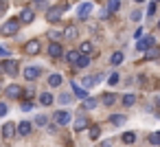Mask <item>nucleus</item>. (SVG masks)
I'll list each match as a JSON object with an SVG mask.
<instances>
[{
	"mask_svg": "<svg viewBox=\"0 0 160 147\" xmlns=\"http://www.w3.org/2000/svg\"><path fill=\"white\" fill-rule=\"evenodd\" d=\"M94 108H97V99L88 97V99L83 101V110H94Z\"/></svg>",
	"mask_w": 160,
	"mask_h": 147,
	"instance_id": "27",
	"label": "nucleus"
},
{
	"mask_svg": "<svg viewBox=\"0 0 160 147\" xmlns=\"http://www.w3.org/2000/svg\"><path fill=\"white\" fill-rule=\"evenodd\" d=\"M33 3H38V5H42V3H46V0H33Z\"/></svg>",
	"mask_w": 160,
	"mask_h": 147,
	"instance_id": "42",
	"label": "nucleus"
},
{
	"mask_svg": "<svg viewBox=\"0 0 160 147\" xmlns=\"http://www.w3.org/2000/svg\"><path fill=\"white\" fill-rule=\"evenodd\" d=\"M35 125H46V116H44V114L35 116Z\"/></svg>",
	"mask_w": 160,
	"mask_h": 147,
	"instance_id": "36",
	"label": "nucleus"
},
{
	"mask_svg": "<svg viewBox=\"0 0 160 147\" xmlns=\"http://www.w3.org/2000/svg\"><path fill=\"white\" fill-rule=\"evenodd\" d=\"M64 38H66V40H75V38H77V29H75V27H68V29L64 31Z\"/></svg>",
	"mask_w": 160,
	"mask_h": 147,
	"instance_id": "24",
	"label": "nucleus"
},
{
	"mask_svg": "<svg viewBox=\"0 0 160 147\" xmlns=\"http://www.w3.org/2000/svg\"><path fill=\"white\" fill-rule=\"evenodd\" d=\"M129 18H132V20H134V22H138V20H140V18H142V13H140V11H138V9H136V11H132V13H129Z\"/></svg>",
	"mask_w": 160,
	"mask_h": 147,
	"instance_id": "34",
	"label": "nucleus"
},
{
	"mask_svg": "<svg viewBox=\"0 0 160 147\" xmlns=\"http://www.w3.org/2000/svg\"><path fill=\"white\" fill-rule=\"evenodd\" d=\"M5 114H7V103L0 101V116H5Z\"/></svg>",
	"mask_w": 160,
	"mask_h": 147,
	"instance_id": "38",
	"label": "nucleus"
},
{
	"mask_svg": "<svg viewBox=\"0 0 160 147\" xmlns=\"http://www.w3.org/2000/svg\"><path fill=\"white\" fill-rule=\"evenodd\" d=\"M90 11H92V5H90V3H81V5H79V9H77V16L83 20V18H88V16H90Z\"/></svg>",
	"mask_w": 160,
	"mask_h": 147,
	"instance_id": "13",
	"label": "nucleus"
},
{
	"mask_svg": "<svg viewBox=\"0 0 160 147\" xmlns=\"http://www.w3.org/2000/svg\"><path fill=\"white\" fill-rule=\"evenodd\" d=\"M158 29H160V20H158Z\"/></svg>",
	"mask_w": 160,
	"mask_h": 147,
	"instance_id": "45",
	"label": "nucleus"
},
{
	"mask_svg": "<svg viewBox=\"0 0 160 147\" xmlns=\"http://www.w3.org/2000/svg\"><path fill=\"white\" fill-rule=\"evenodd\" d=\"M16 129H18V125H13V123H5V127H2V138H5V140H11L13 134H16Z\"/></svg>",
	"mask_w": 160,
	"mask_h": 147,
	"instance_id": "11",
	"label": "nucleus"
},
{
	"mask_svg": "<svg viewBox=\"0 0 160 147\" xmlns=\"http://www.w3.org/2000/svg\"><path fill=\"white\" fill-rule=\"evenodd\" d=\"M108 84H110V86H116V84H118V73H112V75L108 77Z\"/></svg>",
	"mask_w": 160,
	"mask_h": 147,
	"instance_id": "33",
	"label": "nucleus"
},
{
	"mask_svg": "<svg viewBox=\"0 0 160 147\" xmlns=\"http://www.w3.org/2000/svg\"><path fill=\"white\" fill-rule=\"evenodd\" d=\"M123 59H125V57H123V53H121V51H116V53H112L110 64H112V66H118V64H123Z\"/></svg>",
	"mask_w": 160,
	"mask_h": 147,
	"instance_id": "17",
	"label": "nucleus"
},
{
	"mask_svg": "<svg viewBox=\"0 0 160 147\" xmlns=\"http://www.w3.org/2000/svg\"><path fill=\"white\" fill-rule=\"evenodd\" d=\"M160 57V46H151L149 51H145V59H158Z\"/></svg>",
	"mask_w": 160,
	"mask_h": 147,
	"instance_id": "16",
	"label": "nucleus"
},
{
	"mask_svg": "<svg viewBox=\"0 0 160 147\" xmlns=\"http://www.w3.org/2000/svg\"><path fill=\"white\" fill-rule=\"evenodd\" d=\"M70 86H72V92H75V97H79L81 101H86V99L90 97V94H88V90H86V88H81L79 84H75V81H72Z\"/></svg>",
	"mask_w": 160,
	"mask_h": 147,
	"instance_id": "12",
	"label": "nucleus"
},
{
	"mask_svg": "<svg viewBox=\"0 0 160 147\" xmlns=\"http://www.w3.org/2000/svg\"><path fill=\"white\" fill-rule=\"evenodd\" d=\"M5 92H7V97H11V99H18V97H22V94H24L22 86H18V84H11Z\"/></svg>",
	"mask_w": 160,
	"mask_h": 147,
	"instance_id": "8",
	"label": "nucleus"
},
{
	"mask_svg": "<svg viewBox=\"0 0 160 147\" xmlns=\"http://www.w3.org/2000/svg\"><path fill=\"white\" fill-rule=\"evenodd\" d=\"M48 86H53V88H57V86H62V75H51L48 77Z\"/></svg>",
	"mask_w": 160,
	"mask_h": 147,
	"instance_id": "22",
	"label": "nucleus"
},
{
	"mask_svg": "<svg viewBox=\"0 0 160 147\" xmlns=\"http://www.w3.org/2000/svg\"><path fill=\"white\" fill-rule=\"evenodd\" d=\"M24 53H27V55H38V53H40V42H38V40L27 42V44H24Z\"/></svg>",
	"mask_w": 160,
	"mask_h": 147,
	"instance_id": "9",
	"label": "nucleus"
},
{
	"mask_svg": "<svg viewBox=\"0 0 160 147\" xmlns=\"http://www.w3.org/2000/svg\"><path fill=\"white\" fill-rule=\"evenodd\" d=\"M99 136H101V127H99V125H92V127H90V138L97 140Z\"/></svg>",
	"mask_w": 160,
	"mask_h": 147,
	"instance_id": "29",
	"label": "nucleus"
},
{
	"mask_svg": "<svg viewBox=\"0 0 160 147\" xmlns=\"http://www.w3.org/2000/svg\"><path fill=\"white\" fill-rule=\"evenodd\" d=\"M40 77V68H35V66H27L24 68V79L27 81H35Z\"/></svg>",
	"mask_w": 160,
	"mask_h": 147,
	"instance_id": "10",
	"label": "nucleus"
},
{
	"mask_svg": "<svg viewBox=\"0 0 160 147\" xmlns=\"http://www.w3.org/2000/svg\"><path fill=\"white\" fill-rule=\"evenodd\" d=\"M158 119H160V114H158Z\"/></svg>",
	"mask_w": 160,
	"mask_h": 147,
	"instance_id": "48",
	"label": "nucleus"
},
{
	"mask_svg": "<svg viewBox=\"0 0 160 147\" xmlns=\"http://www.w3.org/2000/svg\"><path fill=\"white\" fill-rule=\"evenodd\" d=\"M158 103H160V97H158Z\"/></svg>",
	"mask_w": 160,
	"mask_h": 147,
	"instance_id": "47",
	"label": "nucleus"
},
{
	"mask_svg": "<svg viewBox=\"0 0 160 147\" xmlns=\"http://www.w3.org/2000/svg\"><path fill=\"white\" fill-rule=\"evenodd\" d=\"M20 24H31L33 20H35V11L31 9V7H27V9H22V13H20Z\"/></svg>",
	"mask_w": 160,
	"mask_h": 147,
	"instance_id": "5",
	"label": "nucleus"
},
{
	"mask_svg": "<svg viewBox=\"0 0 160 147\" xmlns=\"http://www.w3.org/2000/svg\"><path fill=\"white\" fill-rule=\"evenodd\" d=\"M149 143H151V145H160V132L149 134Z\"/></svg>",
	"mask_w": 160,
	"mask_h": 147,
	"instance_id": "31",
	"label": "nucleus"
},
{
	"mask_svg": "<svg viewBox=\"0 0 160 147\" xmlns=\"http://www.w3.org/2000/svg\"><path fill=\"white\" fill-rule=\"evenodd\" d=\"M72 127H75L77 132H81V129H86V127H88V119H86L83 114H81V116H77V119H75V123H72Z\"/></svg>",
	"mask_w": 160,
	"mask_h": 147,
	"instance_id": "14",
	"label": "nucleus"
},
{
	"mask_svg": "<svg viewBox=\"0 0 160 147\" xmlns=\"http://www.w3.org/2000/svg\"><path fill=\"white\" fill-rule=\"evenodd\" d=\"M134 140H136V134H134V132H125V134H123V143H125V145H132Z\"/></svg>",
	"mask_w": 160,
	"mask_h": 147,
	"instance_id": "28",
	"label": "nucleus"
},
{
	"mask_svg": "<svg viewBox=\"0 0 160 147\" xmlns=\"http://www.w3.org/2000/svg\"><path fill=\"white\" fill-rule=\"evenodd\" d=\"M114 101H116V94H114V92H105V94H103V103H105V105H112Z\"/></svg>",
	"mask_w": 160,
	"mask_h": 147,
	"instance_id": "26",
	"label": "nucleus"
},
{
	"mask_svg": "<svg viewBox=\"0 0 160 147\" xmlns=\"http://www.w3.org/2000/svg\"><path fill=\"white\" fill-rule=\"evenodd\" d=\"M156 7H158L156 3H149V7H147V16H153V13H156Z\"/></svg>",
	"mask_w": 160,
	"mask_h": 147,
	"instance_id": "35",
	"label": "nucleus"
},
{
	"mask_svg": "<svg viewBox=\"0 0 160 147\" xmlns=\"http://www.w3.org/2000/svg\"><path fill=\"white\" fill-rule=\"evenodd\" d=\"M134 3H145V0H134Z\"/></svg>",
	"mask_w": 160,
	"mask_h": 147,
	"instance_id": "43",
	"label": "nucleus"
},
{
	"mask_svg": "<svg viewBox=\"0 0 160 147\" xmlns=\"http://www.w3.org/2000/svg\"><path fill=\"white\" fill-rule=\"evenodd\" d=\"M121 9V0H110L108 3V13H116Z\"/></svg>",
	"mask_w": 160,
	"mask_h": 147,
	"instance_id": "21",
	"label": "nucleus"
},
{
	"mask_svg": "<svg viewBox=\"0 0 160 147\" xmlns=\"http://www.w3.org/2000/svg\"><path fill=\"white\" fill-rule=\"evenodd\" d=\"M18 29H20V20H18V18H11V20H7L2 27H0V33L9 38V35H16Z\"/></svg>",
	"mask_w": 160,
	"mask_h": 147,
	"instance_id": "1",
	"label": "nucleus"
},
{
	"mask_svg": "<svg viewBox=\"0 0 160 147\" xmlns=\"http://www.w3.org/2000/svg\"><path fill=\"white\" fill-rule=\"evenodd\" d=\"M48 55H51L53 59L62 57V55H64V48H62V44H59V42H51V44H48Z\"/></svg>",
	"mask_w": 160,
	"mask_h": 147,
	"instance_id": "7",
	"label": "nucleus"
},
{
	"mask_svg": "<svg viewBox=\"0 0 160 147\" xmlns=\"http://www.w3.org/2000/svg\"><path fill=\"white\" fill-rule=\"evenodd\" d=\"M31 123L29 121H22V123H18V134H22V136H29L31 134Z\"/></svg>",
	"mask_w": 160,
	"mask_h": 147,
	"instance_id": "15",
	"label": "nucleus"
},
{
	"mask_svg": "<svg viewBox=\"0 0 160 147\" xmlns=\"http://www.w3.org/2000/svg\"><path fill=\"white\" fill-rule=\"evenodd\" d=\"M53 101H55V97H53L51 92H42V94H40V103H42V105H51Z\"/></svg>",
	"mask_w": 160,
	"mask_h": 147,
	"instance_id": "18",
	"label": "nucleus"
},
{
	"mask_svg": "<svg viewBox=\"0 0 160 147\" xmlns=\"http://www.w3.org/2000/svg\"><path fill=\"white\" fill-rule=\"evenodd\" d=\"M136 103V94H125L123 97V105H134Z\"/></svg>",
	"mask_w": 160,
	"mask_h": 147,
	"instance_id": "30",
	"label": "nucleus"
},
{
	"mask_svg": "<svg viewBox=\"0 0 160 147\" xmlns=\"http://www.w3.org/2000/svg\"><path fill=\"white\" fill-rule=\"evenodd\" d=\"M64 11H68V5H57V7H53V9L46 11V20H48V22H57Z\"/></svg>",
	"mask_w": 160,
	"mask_h": 147,
	"instance_id": "2",
	"label": "nucleus"
},
{
	"mask_svg": "<svg viewBox=\"0 0 160 147\" xmlns=\"http://www.w3.org/2000/svg\"><path fill=\"white\" fill-rule=\"evenodd\" d=\"M153 3H156V5H160V0H153Z\"/></svg>",
	"mask_w": 160,
	"mask_h": 147,
	"instance_id": "44",
	"label": "nucleus"
},
{
	"mask_svg": "<svg viewBox=\"0 0 160 147\" xmlns=\"http://www.w3.org/2000/svg\"><path fill=\"white\" fill-rule=\"evenodd\" d=\"M151 46H156V40L151 38V35H145V38H140L138 42H136V51H149Z\"/></svg>",
	"mask_w": 160,
	"mask_h": 147,
	"instance_id": "3",
	"label": "nucleus"
},
{
	"mask_svg": "<svg viewBox=\"0 0 160 147\" xmlns=\"http://www.w3.org/2000/svg\"><path fill=\"white\" fill-rule=\"evenodd\" d=\"M57 101H59L62 105H68V103L72 101V97H70V94H59V99H57Z\"/></svg>",
	"mask_w": 160,
	"mask_h": 147,
	"instance_id": "32",
	"label": "nucleus"
},
{
	"mask_svg": "<svg viewBox=\"0 0 160 147\" xmlns=\"http://www.w3.org/2000/svg\"><path fill=\"white\" fill-rule=\"evenodd\" d=\"M22 110H24V112L33 110V101H24V103H22Z\"/></svg>",
	"mask_w": 160,
	"mask_h": 147,
	"instance_id": "37",
	"label": "nucleus"
},
{
	"mask_svg": "<svg viewBox=\"0 0 160 147\" xmlns=\"http://www.w3.org/2000/svg\"><path fill=\"white\" fill-rule=\"evenodd\" d=\"M70 121H72V114H70V112H66V110L55 112V123H57V125H68Z\"/></svg>",
	"mask_w": 160,
	"mask_h": 147,
	"instance_id": "6",
	"label": "nucleus"
},
{
	"mask_svg": "<svg viewBox=\"0 0 160 147\" xmlns=\"http://www.w3.org/2000/svg\"><path fill=\"white\" fill-rule=\"evenodd\" d=\"M7 9V3H5V0H0V11H5Z\"/></svg>",
	"mask_w": 160,
	"mask_h": 147,
	"instance_id": "40",
	"label": "nucleus"
},
{
	"mask_svg": "<svg viewBox=\"0 0 160 147\" xmlns=\"http://www.w3.org/2000/svg\"><path fill=\"white\" fill-rule=\"evenodd\" d=\"M79 53L90 57V53H92V42H81V46H79Z\"/></svg>",
	"mask_w": 160,
	"mask_h": 147,
	"instance_id": "19",
	"label": "nucleus"
},
{
	"mask_svg": "<svg viewBox=\"0 0 160 147\" xmlns=\"http://www.w3.org/2000/svg\"><path fill=\"white\" fill-rule=\"evenodd\" d=\"M0 88H2V81H0Z\"/></svg>",
	"mask_w": 160,
	"mask_h": 147,
	"instance_id": "46",
	"label": "nucleus"
},
{
	"mask_svg": "<svg viewBox=\"0 0 160 147\" xmlns=\"http://www.w3.org/2000/svg\"><path fill=\"white\" fill-rule=\"evenodd\" d=\"M101 147H112V140H103V143H101Z\"/></svg>",
	"mask_w": 160,
	"mask_h": 147,
	"instance_id": "41",
	"label": "nucleus"
},
{
	"mask_svg": "<svg viewBox=\"0 0 160 147\" xmlns=\"http://www.w3.org/2000/svg\"><path fill=\"white\" fill-rule=\"evenodd\" d=\"M110 123H114V125H123V123H125V114H112V116H110Z\"/></svg>",
	"mask_w": 160,
	"mask_h": 147,
	"instance_id": "23",
	"label": "nucleus"
},
{
	"mask_svg": "<svg viewBox=\"0 0 160 147\" xmlns=\"http://www.w3.org/2000/svg\"><path fill=\"white\" fill-rule=\"evenodd\" d=\"M9 53H7V48H2V46H0V57H7Z\"/></svg>",
	"mask_w": 160,
	"mask_h": 147,
	"instance_id": "39",
	"label": "nucleus"
},
{
	"mask_svg": "<svg viewBox=\"0 0 160 147\" xmlns=\"http://www.w3.org/2000/svg\"><path fill=\"white\" fill-rule=\"evenodd\" d=\"M79 57H81V53H79V51H68V53H66V59H68L70 64H77V62H79Z\"/></svg>",
	"mask_w": 160,
	"mask_h": 147,
	"instance_id": "20",
	"label": "nucleus"
},
{
	"mask_svg": "<svg viewBox=\"0 0 160 147\" xmlns=\"http://www.w3.org/2000/svg\"><path fill=\"white\" fill-rule=\"evenodd\" d=\"M0 68H2L7 75H11V77L18 75V62H16V59H5L2 64H0Z\"/></svg>",
	"mask_w": 160,
	"mask_h": 147,
	"instance_id": "4",
	"label": "nucleus"
},
{
	"mask_svg": "<svg viewBox=\"0 0 160 147\" xmlns=\"http://www.w3.org/2000/svg\"><path fill=\"white\" fill-rule=\"evenodd\" d=\"M75 66H77V68H86V66H90V57H88V55H81L79 62H77Z\"/></svg>",
	"mask_w": 160,
	"mask_h": 147,
	"instance_id": "25",
	"label": "nucleus"
}]
</instances>
